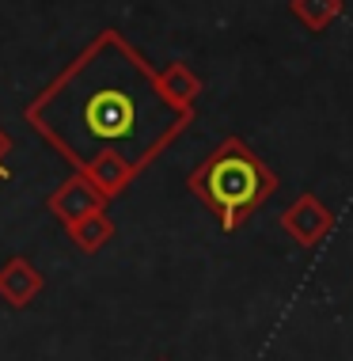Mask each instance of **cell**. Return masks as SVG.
<instances>
[{
	"label": "cell",
	"mask_w": 353,
	"mask_h": 361,
	"mask_svg": "<svg viewBox=\"0 0 353 361\" xmlns=\"http://www.w3.org/2000/svg\"><path fill=\"white\" fill-rule=\"evenodd\" d=\"M84 175L106 194V198L125 194V190H130V183L137 179V171L125 160H118V156H103V160H95L92 168H84Z\"/></svg>",
	"instance_id": "obj_8"
},
{
	"label": "cell",
	"mask_w": 353,
	"mask_h": 361,
	"mask_svg": "<svg viewBox=\"0 0 353 361\" xmlns=\"http://www.w3.org/2000/svg\"><path fill=\"white\" fill-rule=\"evenodd\" d=\"M106 206H111V198H106L84 171H73L65 183H57V190L46 198V209H50L61 224H73V221L87 217V213L106 209Z\"/></svg>",
	"instance_id": "obj_3"
},
{
	"label": "cell",
	"mask_w": 353,
	"mask_h": 361,
	"mask_svg": "<svg viewBox=\"0 0 353 361\" xmlns=\"http://www.w3.org/2000/svg\"><path fill=\"white\" fill-rule=\"evenodd\" d=\"M23 118L73 171L118 156L141 175L194 122V111L160 92L156 69L130 38L103 27L23 106Z\"/></svg>",
	"instance_id": "obj_1"
},
{
	"label": "cell",
	"mask_w": 353,
	"mask_h": 361,
	"mask_svg": "<svg viewBox=\"0 0 353 361\" xmlns=\"http://www.w3.org/2000/svg\"><path fill=\"white\" fill-rule=\"evenodd\" d=\"M160 361H168V357H160Z\"/></svg>",
	"instance_id": "obj_11"
},
{
	"label": "cell",
	"mask_w": 353,
	"mask_h": 361,
	"mask_svg": "<svg viewBox=\"0 0 353 361\" xmlns=\"http://www.w3.org/2000/svg\"><path fill=\"white\" fill-rule=\"evenodd\" d=\"M186 190L217 217L224 232H235L270 202L278 190V171L232 133L186 175Z\"/></svg>",
	"instance_id": "obj_2"
},
{
	"label": "cell",
	"mask_w": 353,
	"mask_h": 361,
	"mask_svg": "<svg viewBox=\"0 0 353 361\" xmlns=\"http://www.w3.org/2000/svg\"><path fill=\"white\" fill-rule=\"evenodd\" d=\"M330 228H335V213H330L316 194H300L292 206L281 213V232L300 243V247H316L330 236Z\"/></svg>",
	"instance_id": "obj_4"
},
{
	"label": "cell",
	"mask_w": 353,
	"mask_h": 361,
	"mask_svg": "<svg viewBox=\"0 0 353 361\" xmlns=\"http://www.w3.org/2000/svg\"><path fill=\"white\" fill-rule=\"evenodd\" d=\"M289 12L300 27H308V31L319 35L346 12V0H289Z\"/></svg>",
	"instance_id": "obj_9"
},
{
	"label": "cell",
	"mask_w": 353,
	"mask_h": 361,
	"mask_svg": "<svg viewBox=\"0 0 353 361\" xmlns=\"http://www.w3.org/2000/svg\"><path fill=\"white\" fill-rule=\"evenodd\" d=\"M65 232H68V240L76 243V251H84V255H95V251H103L106 243L118 236V228H114V221H111V213H106V209L87 213V217L65 224Z\"/></svg>",
	"instance_id": "obj_7"
},
{
	"label": "cell",
	"mask_w": 353,
	"mask_h": 361,
	"mask_svg": "<svg viewBox=\"0 0 353 361\" xmlns=\"http://www.w3.org/2000/svg\"><path fill=\"white\" fill-rule=\"evenodd\" d=\"M42 289H46L42 270H38L27 255H12L4 267H0V300H4V305L27 308Z\"/></svg>",
	"instance_id": "obj_5"
},
{
	"label": "cell",
	"mask_w": 353,
	"mask_h": 361,
	"mask_svg": "<svg viewBox=\"0 0 353 361\" xmlns=\"http://www.w3.org/2000/svg\"><path fill=\"white\" fill-rule=\"evenodd\" d=\"M8 152H12V141H8V133L0 130V179H8Z\"/></svg>",
	"instance_id": "obj_10"
},
{
	"label": "cell",
	"mask_w": 353,
	"mask_h": 361,
	"mask_svg": "<svg viewBox=\"0 0 353 361\" xmlns=\"http://www.w3.org/2000/svg\"><path fill=\"white\" fill-rule=\"evenodd\" d=\"M156 80H160V92L168 95L175 106H182V111H194V106H198L202 76L186 61H171V65H163V69H156Z\"/></svg>",
	"instance_id": "obj_6"
}]
</instances>
